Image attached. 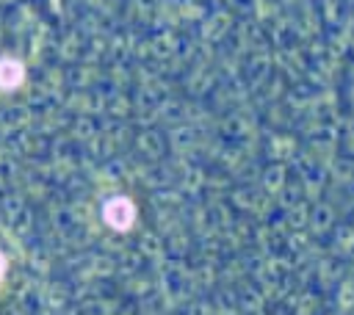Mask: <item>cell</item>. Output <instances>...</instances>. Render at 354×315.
I'll list each match as a JSON object with an SVG mask.
<instances>
[{"instance_id":"obj_1","label":"cell","mask_w":354,"mask_h":315,"mask_svg":"<svg viewBox=\"0 0 354 315\" xmlns=\"http://www.w3.org/2000/svg\"><path fill=\"white\" fill-rule=\"evenodd\" d=\"M25 80V66L17 58H0V91H14Z\"/></svg>"}]
</instances>
